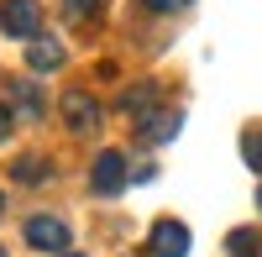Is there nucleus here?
Segmentation results:
<instances>
[{
  "instance_id": "obj_4",
  "label": "nucleus",
  "mask_w": 262,
  "mask_h": 257,
  "mask_svg": "<svg viewBox=\"0 0 262 257\" xmlns=\"http://www.w3.org/2000/svg\"><path fill=\"white\" fill-rule=\"evenodd\" d=\"M27 247H37V252H69V221L32 216L27 221Z\"/></svg>"
},
{
  "instance_id": "obj_18",
  "label": "nucleus",
  "mask_w": 262,
  "mask_h": 257,
  "mask_svg": "<svg viewBox=\"0 0 262 257\" xmlns=\"http://www.w3.org/2000/svg\"><path fill=\"white\" fill-rule=\"evenodd\" d=\"M0 257H6V247H0Z\"/></svg>"
},
{
  "instance_id": "obj_16",
  "label": "nucleus",
  "mask_w": 262,
  "mask_h": 257,
  "mask_svg": "<svg viewBox=\"0 0 262 257\" xmlns=\"http://www.w3.org/2000/svg\"><path fill=\"white\" fill-rule=\"evenodd\" d=\"M0 216H6V195H0Z\"/></svg>"
},
{
  "instance_id": "obj_8",
  "label": "nucleus",
  "mask_w": 262,
  "mask_h": 257,
  "mask_svg": "<svg viewBox=\"0 0 262 257\" xmlns=\"http://www.w3.org/2000/svg\"><path fill=\"white\" fill-rule=\"evenodd\" d=\"M152 105H158V84H131L121 95V111H131V116H147Z\"/></svg>"
},
{
  "instance_id": "obj_15",
  "label": "nucleus",
  "mask_w": 262,
  "mask_h": 257,
  "mask_svg": "<svg viewBox=\"0 0 262 257\" xmlns=\"http://www.w3.org/2000/svg\"><path fill=\"white\" fill-rule=\"evenodd\" d=\"M11 126H16V116L6 111V105H0V142H6V137H11Z\"/></svg>"
},
{
  "instance_id": "obj_10",
  "label": "nucleus",
  "mask_w": 262,
  "mask_h": 257,
  "mask_svg": "<svg viewBox=\"0 0 262 257\" xmlns=\"http://www.w3.org/2000/svg\"><path fill=\"white\" fill-rule=\"evenodd\" d=\"M11 174H16V184H48V158H16V168H11Z\"/></svg>"
},
{
  "instance_id": "obj_14",
  "label": "nucleus",
  "mask_w": 262,
  "mask_h": 257,
  "mask_svg": "<svg viewBox=\"0 0 262 257\" xmlns=\"http://www.w3.org/2000/svg\"><path fill=\"white\" fill-rule=\"evenodd\" d=\"M147 11H158V16H179V11H189L194 0H142Z\"/></svg>"
},
{
  "instance_id": "obj_9",
  "label": "nucleus",
  "mask_w": 262,
  "mask_h": 257,
  "mask_svg": "<svg viewBox=\"0 0 262 257\" xmlns=\"http://www.w3.org/2000/svg\"><path fill=\"white\" fill-rule=\"evenodd\" d=\"M11 90H16V116L37 121L42 116V90H37V84H11Z\"/></svg>"
},
{
  "instance_id": "obj_11",
  "label": "nucleus",
  "mask_w": 262,
  "mask_h": 257,
  "mask_svg": "<svg viewBox=\"0 0 262 257\" xmlns=\"http://www.w3.org/2000/svg\"><path fill=\"white\" fill-rule=\"evenodd\" d=\"M105 0H63V21H74V27H84V21H95L100 16Z\"/></svg>"
},
{
  "instance_id": "obj_3",
  "label": "nucleus",
  "mask_w": 262,
  "mask_h": 257,
  "mask_svg": "<svg viewBox=\"0 0 262 257\" xmlns=\"http://www.w3.org/2000/svg\"><path fill=\"white\" fill-rule=\"evenodd\" d=\"M126 158L116 153V147H111V153H100L95 158V168H90V189H95V195H105V200H111V195H121V189H126Z\"/></svg>"
},
{
  "instance_id": "obj_2",
  "label": "nucleus",
  "mask_w": 262,
  "mask_h": 257,
  "mask_svg": "<svg viewBox=\"0 0 262 257\" xmlns=\"http://www.w3.org/2000/svg\"><path fill=\"white\" fill-rule=\"evenodd\" d=\"M37 27H42V6L37 0H0V32L6 37H37Z\"/></svg>"
},
{
  "instance_id": "obj_6",
  "label": "nucleus",
  "mask_w": 262,
  "mask_h": 257,
  "mask_svg": "<svg viewBox=\"0 0 262 257\" xmlns=\"http://www.w3.org/2000/svg\"><path fill=\"white\" fill-rule=\"evenodd\" d=\"M63 42L58 37H32V48H27V69L32 74H53V69H63Z\"/></svg>"
},
{
  "instance_id": "obj_7",
  "label": "nucleus",
  "mask_w": 262,
  "mask_h": 257,
  "mask_svg": "<svg viewBox=\"0 0 262 257\" xmlns=\"http://www.w3.org/2000/svg\"><path fill=\"white\" fill-rule=\"evenodd\" d=\"M179 126H184V116H179V111H147V116H137V132H142L147 142H168Z\"/></svg>"
},
{
  "instance_id": "obj_12",
  "label": "nucleus",
  "mask_w": 262,
  "mask_h": 257,
  "mask_svg": "<svg viewBox=\"0 0 262 257\" xmlns=\"http://www.w3.org/2000/svg\"><path fill=\"white\" fill-rule=\"evenodd\" d=\"M242 158L252 174H262V126H252V132H242Z\"/></svg>"
},
{
  "instance_id": "obj_17",
  "label": "nucleus",
  "mask_w": 262,
  "mask_h": 257,
  "mask_svg": "<svg viewBox=\"0 0 262 257\" xmlns=\"http://www.w3.org/2000/svg\"><path fill=\"white\" fill-rule=\"evenodd\" d=\"M257 210H262V189H257Z\"/></svg>"
},
{
  "instance_id": "obj_13",
  "label": "nucleus",
  "mask_w": 262,
  "mask_h": 257,
  "mask_svg": "<svg viewBox=\"0 0 262 257\" xmlns=\"http://www.w3.org/2000/svg\"><path fill=\"white\" fill-rule=\"evenodd\" d=\"M236 257H262V237L257 231H231V242H226Z\"/></svg>"
},
{
  "instance_id": "obj_1",
  "label": "nucleus",
  "mask_w": 262,
  "mask_h": 257,
  "mask_svg": "<svg viewBox=\"0 0 262 257\" xmlns=\"http://www.w3.org/2000/svg\"><path fill=\"white\" fill-rule=\"evenodd\" d=\"M63 121H69L74 137H95L100 132V100L90 90H69L63 95Z\"/></svg>"
},
{
  "instance_id": "obj_5",
  "label": "nucleus",
  "mask_w": 262,
  "mask_h": 257,
  "mask_svg": "<svg viewBox=\"0 0 262 257\" xmlns=\"http://www.w3.org/2000/svg\"><path fill=\"white\" fill-rule=\"evenodd\" d=\"M147 252L152 257H189V226L184 221H158L147 231Z\"/></svg>"
}]
</instances>
